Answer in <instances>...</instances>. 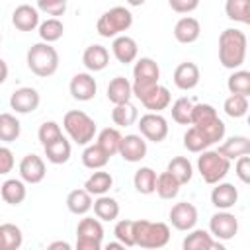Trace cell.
Instances as JSON below:
<instances>
[{"mask_svg":"<svg viewBox=\"0 0 250 250\" xmlns=\"http://www.w3.org/2000/svg\"><path fill=\"white\" fill-rule=\"evenodd\" d=\"M246 47H248V39L244 31L232 27L225 29L219 35V62L230 70L240 68L246 61Z\"/></svg>","mask_w":250,"mask_h":250,"instance_id":"6da1fadb","label":"cell"},{"mask_svg":"<svg viewBox=\"0 0 250 250\" xmlns=\"http://www.w3.org/2000/svg\"><path fill=\"white\" fill-rule=\"evenodd\" d=\"M27 68L41 78H49L59 68V53L51 43H35L27 51Z\"/></svg>","mask_w":250,"mask_h":250,"instance_id":"7a4b0ae2","label":"cell"},{"mask_svg":"<svg viewBox=\"0 0 250 250\" xmlns=\"http://www.w3.org/2000/svg\"><path fill=\"white\" fill-rule=\"evenodd\" d=\"M135 246L141 248H164L170 240V229L166 223H152L146 219H139L133 225Z\"/></svg>","mask_w":250,"mask_h":250,"instance_id":"3957f363","label":"cell"},{"mask_svg":"<svg viewBox=\"0 0 250 250\" xmlns=\"http://www.w3.org/2000/svg\"><path fill=\"white\" fill-rule=\"evenodd\" d=\"M62 127L76 145H88L96 135V121L82 109H70L62 117Z\"/></svg>","mask_w":250,"mask_h":250,"instance_id":"277c9868","label":"cell"},{"mask_svg":"<svg viewBox=\"0 0 250 250\" xmlns=\"http://www.w3.org/2000/svg\"><path fill=\"white\" fill-rule=\"evenodd\" d=\"M133 78H135L133 84H131L133 96L137 100H141L150 88H154L158 84L160 68H158L156 61L150 59V57H141L133 66Z\"/></svg>","mask_w":250,"mask_h":250,"instance_id":"5b68a950","label":"cell"},{"mask_svg":"<svg viewBox=\"0 0 250 250\" xmlns=\"http://www.w3.org/2000/svg\"><path fill=\"white\" fill-rule=\"evenodd\" d=\"M131 25H133V14L123 6H115L100 16L96 23V31L102 37L109 39V37H117L119 33L127 31Z\"/></svg>","mask_w":250,"mask_h":250,"instance_id":"8992f818","label":"cell"},{"mask_svg":"<svg viewBox=\"0 0 250 250\" xmlns=\"http://www.w3.org/2000/svg\"><path fill=\"white\" fill-rule=\"evenodd\" d=\"M197 170L203 178L205 184H217L221 182L229 170H230V160L225 158L223 154H219L217 150H201L199 158H197Z\"/></svg>","mask_w":250,"mask_h":250,"instance_id":"52a82bcc","label":"cell"},{"mask_svg":"<svg viewBox=\"0 0 250 250\" xmlns=\"http://www.w3.org/2000/svg\"><path fill=\"white\" fill-rule=\"evenodd\" d=\"M104 238V227L100 219L84 217L76 229V250H100Z\"/></svg>","mask_w":250,"mask_h":250,"instance_id":"ba28073f","label":"cell"},{"mask_svg":"<svg viewBox=\"0 0 250 250\" xmlns=\"http://www.w3.org/2000/svg\"><path fill=\"white\" fill-rule=\"evenodd\" d=\"M139 131L146 141L162 143L168 137V121L160 113L150 111V113H145L143 117H139Z\"/></svg>","mask_w":250,"mask_h":250,"instance_id":"9c48e42d","label":"cell"},{"mask_svg":"<svg viewBox=\"0 0 250 250\" xmlns=\"http://www.w3.org/2000/svg\"><path fill=\"white\" fill-rule=\"evenodd\" d=\"M209 230H211V236L219 240H230L238 232V219L227 209H221L209 219Z\"/></svg>","mask_w":250,"mask_h":250,"instance_id":"30bf717a","label":"cell"},{"mask_svg":"<svg viewBox=\"0 0 250 250\" xmlns=\"http://www.w3.org/2000/svg\"><path fill=\"white\" fill-rule=\"evenodd\" d=\"M170 223L178 230H191L197 223V209L193 203L180 201L170 209Z\"/></svg>","mask_w":250,"mask_h":250,"instance_id":"8fae6325","label":"cell"},{"mask_svg":"<svg viewBox=\"0 0 250 250\" xmlns=\"http://www.w3.org/2000/svg\"><path fill=\"white\" fill-rule=\"evenodd\" d=\"M39 92L31 86H23V88H18L12 96H10V107L16 111V113H31L39 107Z\"/></svg>","mask_w":250,"mask_h":250,"instance_id":"7c38bea8","label":"cell"},{"mask_svg":"<svg viewBox=\"0 0 250 250\" xmlns=\"http://www.w3.org/2000/svg\"><path fill=\"white\" fill-rule=\"evenodd\" d=\"M117 154H121V158L125 162H141L146 156L145 137L143 135H125V137H121Z\"/></svg>","mask_w":250,"mask_h":250,"instance_id":"4fadbf2b","label":"cell"},{"mask_svg":"<svg viewBox=\"0 0 250 250\" xmlns=\"http://www.w3.org/2000/svg\"><path fill=\"white\" fill-rule=\"evenodd\" d=\"M98 92V84L90 72H78L70 80V94L78 102H90Z\"/></svg>","mask_w":250,"mask_h":250,"instance_id":"5bb4252c","label":"cell"},{"mask_svg":"<svg viewBox=\"0 0 250 250\" xmlns=\"http://www.w3.org/2000/svg\"><path fill=\"white\" fill-rule=\"evenodd\" d=\"M45 162L37 154H25L20 162V176L25 184H39L45 178Z\"/></svg>","mask_w":250,"mask_h":250,"instance_id":"9a60e30c","label":"cell"},{"mask_svg":"<svg viewBox=\"0 0 250 250\" xmlns=\"http://www.w3.org/2000/svg\"><path fill=\"white\" fill-rule=\"evenodd\" d=\"M12 23L20 31H33L35 27H39V10L29 4H21L14 10Z\"/></svg>","mask_w":250,"mask_h":250,"instance_id":"2e32d148","label":"cell"},{"mask_svg":"<svg viewBox=\"0 0 250 250\" xmlns=\"http://www.w3.org/2000/svg\"><path fill=\"white\" fill-rule=\"evenodd\" d=\"M111 51H113V57L121 62V64H129L137 59L139 55V47H137V41L129 35H117L113 37V43H111Z\"/></svg>","mask_w":250,"mask_h":250,"instance_id":"e0dca14e","label":"cell"},{"mask_svg":"<svg viewBox=\"0 0 250 250\" xmlns=\"http://www.w3.org/2000/svg\"><path fill=\"white\" fill-rule=\"evenodd\" d=\"M174 84L180 90H193L199 84V66L195 62H182L174 70Z\"/></svg>","mask_w":250,"mask_h":250,"instance_id":"ac0fdd59","label":"cell"},{"mask_svg":"<svg viewBox=\"0 0 250 250\" xmlns=\"http://www.w3.org/2000/svg\"><path fill=\"white\" fill-rule=\"evenodd\" d=\"M199 33H201V25L195 18L191 16H186V18H180L174 25V37L178 43H193L199 39Z\"/></svg>","mask_w":250,"mask_h":250,"instance_id":"d6986e66","label":"cell"},{"mask_svg":"<svg viewBox=\"0 0 250 250\" xmlns=\"http://www.w3.org/2000/svg\"><path fill=\"white\" fill-rule=\"evenodd\" d=\"M213 191H211V203L217 207V209H230L236 205L238 201V189L232 186V184H213Z\"/></svg>","mask_w":250,"mask_h":250,"instance_id":"ffe728a7","label":"cell"},{"mask_svg":"<svg viewBox=\"0 0 250 250\" xmlns=\"http://www.w3.org/2000/svg\"><path fill=\"white\" fill-rule=\"evenodd\" d=\"M82 62L90 72H100L109 64V53L104 45H90L82 53Z\"/></svg>","mask_w":250,"mask_h":250,"instance_id":"44dd1931","label":"cell"},{"mask_svg":"<svg viewBox=\"0 0 250 250\" xmlns=\"http://www.w3.org/2000/svg\"><path fill=\"white\" fill-rule=\"evenodd\" d=\"M170 100H172L170 90H168L166 86L156 84L154 88H150V90L141 98V104H143L146 109L158 113V111H162V109H166V107L170 105Z\"/></svg>","mask_w":250,"mask_h":250,"instance_id":"7402d4cb","label":"cell"},{"mask_svg":"<svg viewBox=\"0 0 250 250\" xmlns=\"http://www.w3.org/2000/svg\"><path fill=\"white\" fill-rule=\"evenodd\" d=\"M182 246H184V250H211V248H219V250H223V244L215 242L213 236H211L207 230H203V229H195V230H191V232L184 238Z\"/></svg>","mask_w":250,"mask_h":250,"instance_id":"603a6c76","label":"cell"},{"mask_svg":"<svg viewBox=\"0 0 250 250\" xmlns=\"http://www.w3.org/2000/svg\"><path fill=\"white\" fill-rule=\"evenodd\" d=\"M217 152L223 154V156L229 158V160H236L238 156L250 152V141H248V137H244V135H234V137L227 139L223 145H219Z\"/></svg>","mask_w":250,"mask_h":250,"instance_id":"cb8c5ba5","label":"cell"},{"mask_svg":"<svg viewBox=\"0 0 250 250\" xmlns=\"http://www.w3.org/2000/svg\"><path fill=\"white\" fill-rule=\"evenodd\" d=\"M131 96H133L131 82H129L125 76H115V78L107 84V100H109L113 105L129 102Z\"/></svg>","mask_w":250,"mask_h":250,"instance_id":"d4e9b609","label":"cell"},{"mask_svg":"<svg viewBox=\"0 0 250 250\" xmlns=\"http://www.w3.org/2000/svg\"><path fill=\"white\" fill-rule=\"evenodd\" d=\"M0 195H2V199L6 203L20 205L25 199V195H27V189H25L23 180H16V178L6 180L4 184H0Z\"/></svg>","mask_w":250,"mask_h":250,"instance_id":"484cf974","label":"cell"},{"mask_svg":"<svg viewBox=\"0 0 250 250\" xmlns=\"http://www.w3.org/2000/svg\"><path fill=\"white\" fill-rule=\"evenodd\" d=\"M43 148H45V156H47V160L51 164H64V162H68L70 152H72L70 143L64 137H59L57 141L45 145Z\"/></svg>","mask_w":250,"mask_h":250,"instance_id":"4316f807","label":"cell"},{"mask_svg":"<svg viewBox=\"0 0 250 250\" xmlns=\"http://www.w3.org/2000/svg\"><path fill=\"white\" fill-rule=\"evenodd\" d=\"M94 207V215L100 221H115L119 217V203L117 199L109 197V195H98V199L92 203Z\"/></svg>","mask_w":250,"mask_h":250,"instance_id":"83f0119b","label":"cell"},{"mask_svg":"<svg viewBox=\"0 0 250 250\" xmlns=\"http://www.w3.org/2000/svg\"><path fill=\"white\" fill-rule=\"evenodd\" d=\"M111 186H113L111 174H109V172H104V170L100 168L98 172H94V174L86 180L84 189H86L90 195H104V193H107V191L111 189Z\"/></svg>","mask_w":250,"mask_h":250,"instance_id":"f1b7e54d","label":"cell"},{"mask_svg":"<svg viewBox=\"0 0 250 250\" xmlns=\"http://www.w3.org/2000/svg\"><path fill=\"white\" fill-rule=\"evenodd\" d=\"M92 195L86 189H72L66 195V207L74 215H86L92 209Z\"/></svg>","mask_w":250,"mask_h":250,"instance_id":"f546056e","label":"cell"},{"mask_svg":"<svg viewBox=\"0 0 250 250\" xmlns=\"http://www.w3.org/2000/svg\"><path fill=\"white\" fill-rule=\"evenodd\" d=\"M109 154L100 145H88L82 152V164L90 170H100L109 162Z\"/></svg>","mask_w":250,"mask_h":250,"instance_id":"4dcf8cb0","label":"cell"},{"mask_svg":"<svg viewBox=\"0 0 250 250\" xmlns=\"http://www.w3.org/2000/svg\"><path fill=\"white\" fill-rule=\"evenodd\" d=\"M133 184H135V189L143 195H150L154 193V186H156V172L148 166H143L135 172L133 176Z\"/></svg>","mask_w":250,"mask_h":250,"instance_id":"1f68e13d","label":"cell"},{"mask_svg":"<svg viewBox=\"0 0 250 250\" xmlns=\"http://www.w3.org/2000/svg\"><path fill=\"white\" fill-rule=\"evenodd\" d=\"M154 191L158 193L160 199H174L180 191V182L166 170L162 172L160 176H156V186H154Z\"/></svg>","mask_w":250,"mask_h":250,"instance_id":"d6a6232c","label":"cell"},{"mask_svg":"<svg viewBox=\"0 0 250 250\" xmlns=\"http://www.w3.org/2000/svg\"><path fill=\"white\" fill-rule=\"evenodd\" d=\"M184 146H186L189 152L199 154L201 150L209 148V146H211V143H209V139L205 137V133H203L199 127L191 125V127L184 133Z\"/></svg>","mask_w":250,"mask_h":250,"instance_id":"836d02e7","label":"cell"},{"mask_svg":"<svg viewBox=\"0 0 250 250\" xmlns=\"http://www.w3.org/2000/svg\"><path fill=\"white\" fill-rule=\"evenodd\" d=\"M166 170L180 182V186L188 184L191 180V176H193V166H191V162L186 156H174L168 162V168Z\"/></svg>","mask_w":250,"mask_h":250,"instance_id":"e575fe53","label":"cell"},{"mask_svg":"<svg viewBox=\"0 0 250 250\" xmlns=\"http://www.w3.org/2000/svg\"><path fill=\"white\" fill-rule=\"evenodd\" d=\"M225 14L232 21L250 23V0H227Z\"/></svg>","mask_w":250,"mask_h":250,"instance_id":"d590c367","label":"cell"},{"mask_svg":"<svg viewBox=\"0 0 250 250\" xmlns=\"http://www.w3.org/2000/svg\"><path fill=\"white\" fill-rule=\"evenodd\" d=\"M111 119H113V123L119 125V127H129V125H133V123L139 119V111H137V107H135L131 102L117 104V105L111 109Z\"/></svg>","mask_w":250,"mask_h":250,"instance_id":"8d00e7d4","label":"cell"},{"mask_svg":"<svg viewBox=\"0 0 250 250\" xmlns=\"http://www.w3.org/2000/svg\"><path fill=\"white\" fill-rule=\"evenodd\" d=\"M219 119L217 115V109L209 104H193L191 107V123L189 125H195V127H207L211 123H215Z\"/></svg>","mask_w":250,"mask_h":250,"instance_id":"74e56055","label":"cell"},{"mask_svg":"<svg viewBox=\"0 0 250 250\" xmlns=\"http://www.w3.org/2000/svg\"><path fill=\"white\" fill-rule=\"evenodd\" d=\"M21 133V125L12 113H0V141L14 143Z\"/></svg>","mask_w":250,"mask_h":250,"instance_id":"f35d334b","label":"cell"},{"mask_svg":"<svg viewBox=\"0 0 250 250\" xmlns=\"http://www.w3.org/2000/svg\"><path fill=\"white\" fill-rule=\"evenodd\" d=\"M64 33V25L59 18H49L45 21L39 23V37L45 41V43H55L62 37Z\"/></svg>","mask_w":250,"mask_h":250,"instance_id":"ab89813d","label":"cell"},{"mask_svg":"<svg viewBox=\"0 0 250 250\" xmlns=\"http://www.w3.org/2000/svg\"><path fill=\"white\" fill-rule=\"evenodd\" d=\"M223 109L229 117L232 119H240L248 113V96H240V94H230L225 104H223Z\"/></svg>","mask_w":250,"mask_h":250,"instance_id":"60d3db41","label":"cell"},{"mask_svg":"<svg viewBox=\"0 0 250 250\" xmlns=\"http://www.w3.org/2000/svg\"><path fill=\"white\" fill-rule=\"evenodd\" d=\"M119 143H121V133L115 127H105V129L100 131L96 145H100L109 156H113L119 150Z\"/></svg>","mask_w":250,"mask_h":250,"instance_id":"b9f144b4","label":"cell"},{"mask_svg":"<svg viewBox=\"0 0 250 250\" xmlns=\"http://www.w3.org/2000/svg\"><path fill=\"white\" fill-rule=\"evenodd\" d=\"M227 88L230 94L250 96V72L248 70H234L227 80Z\"/></svg>","mask_w":250,"mask_h":250,"instance_id":"7bdbcfd3","label":"cell"},{"mask_svg":"<svg viewBox=\"0 0 250 250\" xmlns=\"http://www.w3.org/2000/svg\"><path fill=\"white\" fill-rule=\"evenodd\" d=\"M191 107L193 102L188 98H178L172 104V119L180 125H189L191 123Z\"/></svg>","mask_w":250,"mask_h":250,"instance_id":"ee69618b","label":"cell"},{"mask_svg":"<svg viewBox=\"0 0 250 250\" xmlns=\"http://www.w3.org/2000/svg\"><path fill=\"white\" fill-rule=\"evenodd\" d=\"M133 225H135V221H131V219H121V221H117V225H115V229H113L115 238H117L123 246H127V248L135 246Z\"/></svg>","mask_w":250,"mask_h":250,"instance_id":"f6af8a7d","label":"cell"},{"mask_svg":"<svg viewBox=\"0 0 250 250\" xmlns=\"http://www.w3.org/2000/svg\"><path fill=\"white\" fill-rule=\"evenodd\" d=\"M0 229H2V234H4V248L6 250H18L23 242L20 227H16L12 223H4V225H0Z\"/></svg>","mask_w":250,"mask_h":250,"instance_id":"bcb514c9","label":"cell"},{"mask_svg":"<svg viewBox=\"0 0 250 250\" xmlns=\"http://www.w3.org/2000/svg\"><path fill=\"white\" fill-rule=\"evenodd\" d=\"M37 137H39V143L45 146L53 141H57L59 137H62V131H61V125L57 121H45L39 131H37Z\"/></svg>","mask_w":250,"mask_h":250,"instance_id":"7dc6e473","label":"cell"},{"mask_svg":"<svg viewBox=\"0 0 250 250\" xmlns=\"http://www.w3.org/2000/svg\"><path fill=\"white\" fill-rule=\"evenodd\" d=\"M37 10L47 16L59 18L66 12V0H37Z\"/></svg>","mask_w":250,"mask_h":250,"instance_id":"c3c4849f","label":"cell"},{"mask_svg":"<svg viewBox=\"0 0 250 250\" xmlns=\"http://www.w3.org/2000/svg\"><path fill=\"white\" fill-rule=\"evenodd\" d=\"M234 172H236V176H238L240 182H244V184L250 182V156L248 154H242V156L236 158Z\"/></svg>","mask_w":250,"mask_h":250,"instance_id":"681fc988","label":"cell"},{"mask_svg":"<svg viewBox=\"0 0 250 250\" xmlns=\"http://www.w3.org/2000/svg\"><path fill=\"white\" fill-rule=\"evenodd\" d=\"M14 152L8 148V146H0V176L4 174H10L14 170Z\"/></svg>","mask_w":250,"mask_h":250,"instance_id":"f907efd6","label":"cell"},{"mask_svg":"<svg viewBox=\"0 0 250 250\" xmlns=\"http://www.w3.org/2000/svg\"><path fill=\"white\" fill-rule=\"evenodd\" d=\"M168 4L178 14H189L199 6V0H168Z\"/></svg>","mask_w":250,"mask_h":250,"instance_id":"816d5d0a","label":"cell"},{"mask_svg":"<svg viewBox=\"0 0 250 250\" xmlns=\"http://www.w3.org/2000/svg\"><path fill=\"white\" fill-rule=\"evenodd\" d=\"M8 78V64L4 59H0V84H4Z\"/></svg>","mask_w":250,"mask_h":250,"instance_id":"f5cc1de1","label":"cell"},{"mask_svg":"<svg viewBox=\"0 0 250 250\" xmlns=\"http://www.w3.org/2000/svg\"><path fill=\"white\" fill-rule=\"evenodd\" d=\"M55 248H62V250H68L70 248V244L68 242H53V244H49V250H55Z\"/></svg>","mask_w":250,"mask_h":250,"instance_id":"db71d44e","label":"cell"},{"mask_svg":"<svg viewBox=\"0 0 250 250\" xmlns=\"http://www.w3.org/2000/svg\"><path fill=\"white\" fill-rule=\"evenodd\" d=\"M119 248H125L119 240H117V242H109V244H107V250H119Z\"/></svg>","mask_w":250,"mask_h":250,"instance_id":"11a10c76","label":"cell"},{"mask_svg":"<svg viewBox=\"0 0 250 250\" xmlns=\"http://www.w3.org/2000/svg\"><path fill=\"white\" fill-rule=\"evenodd\" d=\"M145 2H146V0H127L129 6H143Z\"/></svg>","mask_w":250,"mask_h":250,"instance_id":"9f6ffc18","label":"cell"},{"mask_svg":"<svg viewBox=\"0 0 250 250\" xmlns=\"http://www.w3.org/2000/svg\"><path fill=\"white\" fill-rule=\"evenodd\" d=\"M0 250H6V248H4V234H2V229H0Z\"/></svg>","mask_w":250,"mask_h":250,"instance_id":"6f0895ef","label":"cell"},{"mask_svg":"<svg viewBox=\"0 0 250 250\" xmlns=\"http://www.w3.org/2000/svg\"><path fill=\"white\" fill-rule=\"evenodd\" d=\"M0 41H2V35H0Z\"/></svg>","mask_w":250,"mask_h":250,"instance_id":"680465c9","label":"cell"}]
</instances>
